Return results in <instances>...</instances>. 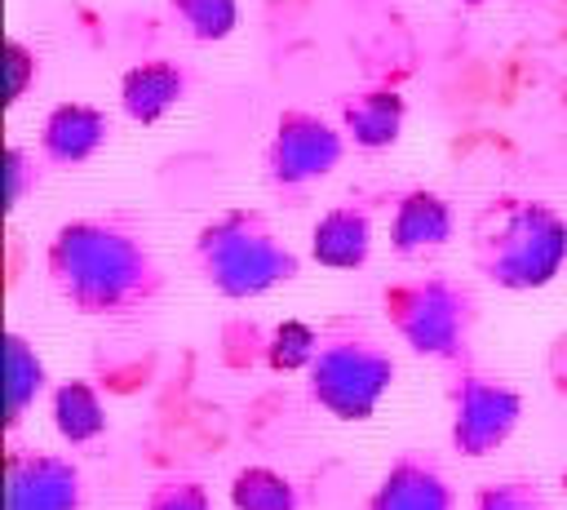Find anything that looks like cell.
Here are the masks:
<instances>
[{
    "label": "cell",
    "mask_w": 567,
    "mask_h": 510,
    "mask_svg": "<svg viewBox=\"0 0 567 510\" xmlns=\"http://www.w3.org/2000/svg\"><path fill=\"white\" fill-rule=\"evenodd\" d=\"M53 293L89 319H124L164 297V266L151 239L120 213L62 222L44 244Z\"/></svg>",
    "instance_id": "obj_1"
},
{
    "label": "cell",
    "mask_w": 567,
    "mask_h": 510,
    "mask_svg": "<svg viewBox=\"0 0 567 510\" xmlns=\"http://www.w3.org/2000/svg\"><path fill=\"white\" fill-rule=\"evenodd\" d=\"M470 262L505 293L545 288L567 266V217L545 200L496 195L474 217Z\"/></svg>",
    "instance_id": "obj_2"
},
{
    "label": "cell",
    "mask_w": 567,
    "mask_h": 510,
    "mask_svg": "<svg viewBox=\"0 0 567 510\" xmlns=\"http://www.w3.org/2000/svg\"><path fill=\"white\" fill-rule=\"evenodd\" d=\"M190 266L217 297L230 302L266 297L301 275L297 248L279 239L261 208H226L208 217L190 239Z\"/></svg>",
    "instance_id": "obj_3"
},
{
    "label": "cell",
    "mask_w": 567,
    "mask_h": 510,
    "mask_svg": "<svg viewBox=\"0 0 567 510\" xmlns=\"http://www.w3.org/2000/svg\"><path fill=\"white\" fill-rule=\"evenodd\" d=\"M381 315L390 333L421 359L465 364L478 328V297L465 279L447 271H425L381 288Z\"/></svg>",
    "instance_id": "obj_4"
},
{
    "label": "cell",
    "mask_w": 567,
    "mask_h": 510,
    "mask_svg": "<svg viewBox=\"0 0 567 510\" xmlns=\"http://www.w3.org/2000/svg\"><path fill=\"white\" fill-rule=\"evenodd\" d=\"M394 386V355L363 319H328L319 328V350L306 368V395L337 421H368L385 390Z\"/></svg>",
    "instance_id": "obj_5"
},
{
    "label": "cell",
    "mask_w": 567,
    "mask_h": 510,
    "mask_svg": "<svg viewBox=\"0 0 567 510\" xmlns=\"http://www.w3.org/2000/svg\"><path fill=\"white\" fill-rule=\"evenodd\" d=\"M518 421H523V395L505 377L478 368L474 359L452 364V373H447V443L456 457H470V461L492 457L496 448L509 443Z\"/></svg>",
    "instance_id": "obj_6"
},
{
    "label": "cell",
    "mask_w": 567,
    "mask_h": 510,
    "mask_svg": "<svg viewBox=\"0 0 567 510\" xmlns=\"http://www.w3.org/2000/svg\"><path fill=\"white\" fill-rule=\"evenodd\" d=\"M346 146H350V137L341 124H332L306 106H284L275 115L270 142L261 151L266 182L284 195H301L306 186L323 182L346 160Z\"/></svg>",
    "instance_id": "obj_7"
},
{
    "label": "cell",
    "mask_w": 567,
    "mask_h": 510,
    "mask_svg": "<svg viewBox=\"0 0 567 510\" xmlns=\"http://www.w3.org/2000/svg\"><path fill=\"white\" fill-rule=\"evenodd\" d=\"M4 510H84V470L66 452L9 448Z\"/></svg>",
    "instance_id": "obj_8"
},
{
    "label": "cell",
    "mask_w": 567,
    "mask_h": 510,
    "mask_svg": "<svg viewBox=\"0 0 567 510\" xmlns=\"http://www.w3.org/2000/svg\"><path fill=\"white\" fill-rule=\"evenodd\" d=\"M363 510H456V492L430 452L403 448L372 483Z\"/></svg>",
    "instance_id": "obj_9"
},
{
    "label": "cell",
    "mask_w": 567,
    "mask_h": 510,
    "mask_svg": "<svg viewBox=\"0 0 567 510\" xmlns=\"http://www.w3.org/2000/svg\"><path fill=\"white\" fill-rule=\"evenodd\" d=\"M106 142H111V115L102 106H93V102H58L40 120L35 155L49 169H75V164H89Z\"/></svg>",
    "instance_id": "obj_10"
},
{
    "label": "cell",
    "mask_w": 567,
    "mask_h": 510,
    "mask_svg": "<svg viewBox=\"0 0 567 510\" xmlns=\"http://www.w3.org/2000/svg\"><path fill=\"white\" fill-rule=\"evenodd\" d=\"M456 235V208L430 186H408L390 204V248L399 257H425Z\"/></svg>",
    "instance_id": "obj_11"
},
{
    "label": "cell",
    "mask_w": 567,
    "mask_h": 510,
    "mask_svg": "<svg viewBox=\"0 0 567 510\" xmlns=\"http://www.w3.org/2000/svg\"><path fill=\"white\" fill-rule=\"evenodd\" d=\"M310 257L328 271H359L372 257V204L368 195H350L319 213L310 226Z\"/></svg>",
    "instance_id": "obj_12"
},
{
    "label": "cell",
    "mask_w": 567,
    "mask_h": 510,
    "mask_svg": "<svg viewBox=\"0 0 567 510\" xmlns=\"http://www.w3.org/2000/svg\"><path fill=\"white\" fill-rule=\"evenodd\" d=\"M190 84H195L190 67H182L173 58H142L120 75V111L133 124H155L177 102H186Z\"/></svg>",
    "instance_id": "obj_13"
},
{
    "label": "cell",
    "mask_w": 567,
    "mask_h": 510,
    "mask_svg": "<svg viewBox=\"0 0 567 510\" xmlns=\"http://www.w3.org/2000/svg\"><path fill=\"white\" fill-rule=\"evenodd\" d=\"M403 120H408V102L399 89H359L350 98H341V129L350 137V146L359 151H385L399 142L403 133Z\"/></svg>",
    "instance_id": "obj_14"
},
{
    "label": "cell",
    "mask_w": 567,
    "mask_h": 510,
    "mask_svg": "<svg viewBox=\"0 0 567 510\" xmlns=\"http://www.w3.org/2000/svg\"><path fill=\"white\" fill-rule=\"evenodd\" d=\"M4 377H9V386H4V399H9L4 404V421H9V435H13L22 426V417L53 390V377H49L44 355L18 328L4 333Z\"/></svg>",
    "instance_id": "obj_15"
},
{
    "label": "cell",
    "mask_w": 567,
    "mask_h": 510,
    "mask_svg": "<svg viewBox=\"0 0 567 510\" xmlns=\"http://www.w3.org/2000/svg\"><path fill=\"white\" fill-rule=\"evenodd\" d=\"M49 417H53L58 439H62V443H71V448H84V443L102 439V435H106V426H111V417H106V404H102L97 386H93V381H84V377L53 381V390H49Z\"/></svg>",
    "instance_id": "obj_16"
},
{
    "label": "cell",
    "mask_w": 567,
    "mask_h": 510,
    "mask_svg": "<svg viewBox=\"0 0 567 510\" xmlns=\"http://www.w3.org/2000/svg\"><path fill=\"white\" fill-rule=\"evenodd\" d=\"M230 506L235 510H301V492L275 466H244L230 479Z\"/></svg>",
    "instance_id": "obj_17"
},
{
    "label": "cell",
    "mask_w": 567,
    "mask_h": 510,
    "mask_svg": "<svg viewBox=\"0 0 567 510\" xmlns=\"http://www.w3.org/2000/svg\"><path fill=\"white\" fill-rule=\"evenodd\" d=\"M168 13L195 44H217L239 27V0H168Z\"/></svg>",
    "instance_id": "obj_18"
},
{
    "label": "cell",
    "mask_w": 567,
    "mask_h": 510,
    "mask_svg": "<svg viewBox=\"0 0 567 510\" xmlns=\"http://www.w3.org/2000/svg\"><path fill=\"white\" fill-rule=\"evenodd\" d=\"M315 350H319V328H310L301 319H284L266 341V364L275 373H306Z\"/></svg>",
    "instance_id": "obj_19"
},
{
    "label": "cell",
    "mask_w": 567,
    "mask_h": 510,
    "mask_svg": "<svg viewBox=\"0 0 567 510\" xmlns=\"http://www.w3.org/2000/svg\"><path fill=\"white\" fill-rule=\"evenodd\" d=\"M470 510H554L536 479H492L474 492Z\"/></svg>",
    "instance_id": "obj_20"
},
{
    "label": "cell",
    "mask_w": 567,
    "mask_h": 510,
    "mask_svg": "<svg viewBox=\"0 0 567 510\" xmlns=\"http://www.w3.org/2000/svg\"><path fill=\"white\" fill-rule=\"evenodd\" d=\"M142 510H213V492L199 483V479H159L151 492H146V506Z\"/></svg>",
    "instance_id": "obj_21"
},
{
    "label": "cell",
    "mask_w": 567,
    "mask_h": 510,
    "mask_svg": "<svg viewBox=\"0 0 567 510\" xmlns=\"http://www.w3.org/2000/svg\"><path fill=\"white\" fill-rule=\"evenodd\" d=\"M40 164L44 160H35L27 146H18V142L4 146V204H9V213L40 186Z\"/></svg>",
    "instance_id": "obj_22"
},
{
    "label": "cell",
    "mask_w": 567,
    "mask_h": 510,
    "mask_svg": "<svg viewBox=\"0 0 567 510\" xmlns=\"http://www.w3.org/2000/svg\"><path fill=\"white\" fill-rule=\"evenodd\" d=\"M35 75H40V58H35V49L27 44V40H9V106H18L27 93H31V84H35Z\"/></svg>",
    "instance_id": "obj_23"
},
{
    "label": "cell",
    "mask_w": 567,
    "mask_h": 510,
    "mask_svg": "<svg viewBox=\"0 0 567 510\" xmlns=\"http://www.w3.org/2000/svg\"><path fill=\"white\" fill-rule=\"evenodd\" d=\"M456 4H465V9H478V4H487V0H456Z\"/></svg>",
    "instance_id": "obj_24"
}]
</instances>
